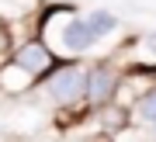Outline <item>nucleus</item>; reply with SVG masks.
Returning a JSON list of instances; mask_svg holds the SVG:
<instances>
[{
    "label": "nucleus",
    "instance_id": "nucleus-7",
    "mask_svg": "<svg viewBox=\"0 0 156 142\" xmlns=\"http://www.w3.org/2000/svg\"><path fill=\"white\" fill-rule=\"evenodd\" d=\"M153 142H156V132H153Z\"/></svg>",
    "mask_w": 156,
    "mask_h": 142
},
{
    "label": "nucleus",
    "instance_id": "nucleus-2",
    "mask_svg": "<svg viewBox=\"0 0 156 142\" xmlns=\"http://www.w3.org/2000/svg\"><path fill=\"white\" fill-rule=\"evenodd\" d=\"M56 66H59V62L52 59V52L45 49L42 42H28L24 49H17V52H14V59H11V69L21 73L24 83H31V80L45 76V73H52Z\"/></svg>",
    "mask_w": 156,
    "mask_h": 142
},
{
    "label": "nucleus",
    "instance_id": "nucleus-5",
    "mask_svg": "<svg viewBox=\"0 0 156 142\" xmlns=\"http://www.w3.org/2000/svg\"><path fill=\"white\" fill-rule=\"evenodd\" d=\"M115 24H118V17L108 14V11H94V14L87 17V28L94 31V38H104L108 31H115Z\"/></svg>",
    "mask_w": 156,
    "mask_h": 142
},
{
    "label": "nucleus",
    "instance_id": "nucleus-4",
    "mask_svg": "<svg viewBox=\"0 0 156 142\" xmlns=\"http://www.w3.org/2000/svg\"><path fill=\"white\" fill-rule=\"evenodd\" d=\"M59 42L66 45L69 52H87L97 38H94V31L87 28V21H83V17H76L73 11H66V28L59 31Z\"/></svg>",
    "mask_w": 156,
    "mask_h": 142
},
{
    "label": "nucleus",
    "instance_id": "nucleus-6",
    "mask_svg": "<svg viewBox=\"0 0 156 142\" xmlns=\"http://www.w3.org/2000/svg\"><path fill=\"white\" fill-rule=\"evenodd\" d=\"M135 118L146 121V125H156V87L146 90L139 101H135Z\"/></svg>",
    "mask_w": 156,
    "mask_h": 142
},
{
    "label": "nucleus",
    "instance_id": "nucleus-1",
    "mask_svg": "<svg viewBox=\"0 0 156 142\" xmlns=\"http://www.w3.org/2000/svg\"><path fill=\"white\" fill-rule=\"evenodd\" d=\"M45 90H49V97L56 104H73V101H80L87 94V73L80 66H73V62H59L49 73Z\"/></svg>",
    "mask_w": 156,
    "mask_h": 142
},
{
    "label": "nucleus",
    "instance_id": "nucleus-3",
    "mask_svg": "<svg viewBox=\"0 0 156 142\" xmlns=\"http://www.w3.org/2000/svg\"><path fill=\"white\" fill-rule=\"evenodd\" d=\"M115 90H118V76H115V69L111 66H94V69L87 73V94L83 97H90L94 104H108L115 97Z\"/></svg>",
    "mask_w": 156,
    "mask_h": 142
}]
</instances>
